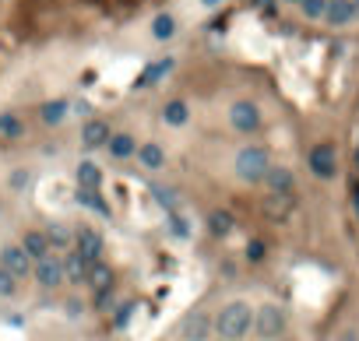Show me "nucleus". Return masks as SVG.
Here are the masks:
<instances>
[{"label": "nucleus", "instance_id": "1", "mask_svg": "<svg viewBox=\"0 0 359 341\" xmlns=\"http://www.w3.org/2000/svg\"><path fill=\"white\" fill-rule=\"evenodd\" d=\"M250 327H254V309H250V302H243V299L226 302V306L219 309V317L212 320V331H215L222 341H239L243 334H250Z\"/></svg>", "mask_w": 359, "mask_h": 341}, {"label": "nucleus", "instance_id": "2", "mask_svg": "<svg viewBox=\"0 0 359 341\" xmlns=\"http://www.w3.org/2000/svg\"><path fill=\"white\" fill-rule=\"evenodd\" d=\"M268 166H272V155H268L264 144H243L236 151V159H232V173L243 183H261Z\"/></svg>", "mask_w": 359, "mask_h": 341}, {"label": "nucleus", "instance_id": "3", "mask_svg": "<svg viewBox=\"0 0 359 341\" xmlns=\"http://www.w3.org/2000/svg\"><path fill=\"white\" fill-rule=\"evenodd\" d=\"M229 127L236 131V134H257L261 127H264V113H261V106L257 102H250V99H236L232 106H229Z\"/></svg>", "mask_w": 359, "mask_h": 341}, {"label": "nucleus", "instance_id": "4", "mask_svg": "<svg viewBox=\"0 0 359 341\" xmlns=\"http://www.w3.org/2000/svg\"><path fill=\"white\" fill-rule=\"evenodd\" d=\"M254 331L264 341H275L285 334V309L275 302H264L261 309H254Z\"/></svg>", "mask_w": 359, "mask_h": 341}, {"label": "nucleus", "instance_id": "5", "mask_svg": "<svg viewBox=\"0 0 359 341\" xmlns=\"http://www.w3.org/2000/svg\"><path fill=\"white\" fill-rule=\"evenodd\" d=\"M307 166H310V173L317 179H335L338 176V151H335V144H327V141L314 144L307 151Z\"/></svg>", "mask_w": 359, "mask_h": 341}, {"label": "nucleus", "instance_id": "6", "mask_svg": "<svg viewBox=\"0 0 359 341\" xmlns=\"http://www.w3.org/2000/svg\"><path fill=\"white\" fill-rule=\"evenodd\" d=\"M32 278H36V285L46 289V292L64 285V261L56 257V250H50L46 257L32 261Z\"/></svg>", "mask_w": 359, "mask_h": 341}, {"label": "nucleus", "instance_id": "7", "mask_svg": "<svg viewBox=\"0 0 359 341\" xmlns=\"http://www.w3.org/2000/svg\"><path fill=\"white\" fill-rule=\"evenodd\" d=\"M74 250L92 264V261H102V250H106V239H102V232L99 229H92V226H78L74 229Z\"/></svg>", "mask_w": 359, "mask_h": 341}, {"label": "nucleus", "instance_id": "8", "mask_svg": "<svg viewBox=\"0 0 359 341\" xmlns=\"http://www.w3.org/2000/svg\"><path fill=\"white\" fill-rule=\"evenodd\" d=\"M0 267L11 271L18 282L21 278H32V257H28L18 243H8V246H0Z\"/></svg>", "mask_w": 359, "mask_h": 341}, {"label": "nucleus", "instance_id": "9", "mask_svg": "<svg viewBox=\"0 0 359 341\" xmlns=\"http://www.w3.org/2000/svg\"><path fill=\"white\" fill-rule=\"evenodd\" d=\"M109 123L102 120V116H88L85 123H81V148L85 151H99V148H106V141H109Z\"/></svg>", "mask_w": 359, "mask_h": 341}, {"label": "nucleus", "instance_id": "10", "mask_svg": "<svg viewBox=\"0 0 359 341\" xmlns=\"http://www.w3.org/2000/svg\"><path fill=\"white\" fill-rule=\"evenodd\" d=\"M208 334H212V317H208L204 309H194V314H187L184 324H180V338L184 341H208Z\"/></svg>", "mask_w": 359, "mask_h": 341}, {"label": "nucleus", "instance_id": "11", "mask_svg": "<svg viewBox=\"0 0 359 341\" xmlns=\"http://www.w3.org/2000/svg\"><path fill=\"white\" fill-rule=\"evenodd\" d=\"M324 21H327V25H335V28H345V25L359 21V8H356V0H327V8H324Z\"/></svg>", "mask_w": 359, "mask_h": 341}, {"label": "nucleus", "instance_id": "12", "mask_svg": "<svg viewBox=\"0 0 359 341\" xmlns=\"http://www.w3.org/2000/svg\"><path fill=\"white\" fill-rule=\"evenodd\" d=\"M173 71H176V56H162V60H152V64H148V67L141 71V78L134 81V88H141V91H144V88H155V85H159L162 78H169Z\"/></svg>", "mask_w": 359, "mask_h": 341}, {"label": "nucleus", "instance_id": "13", "mask_svg": "<svg viewBox=\"0 0 359 341\" xmlns=\"http://www.w3.org/2000/svg\"><path fill=\"white\" fill-rule=\"evenodd\" d=\"M134 159H138L141 169L159 173V169H166V148H162L159 141H141V144L134 148Z\"/></svg>", "mask_w": 359, "mask_h": 341}, {"label": "nucleus", "instance_id": "14", "mask_svg": "<svg viewBox=\"0 0 359 341\" xmlns=\"http://www.w3.org/2000/svg\"><path fill=\"white\" fill-rule=\"evenodd\" d=\"M159 120L166 123V127H187L191 123V102L187 99H166L162 109H159Z\"/></svg>", "mask_w": 359, "mask_h": 341}, {"label": "nucleus", "instance_id": "15", "mask_svg": "<svg viewBox=\"0 0 359 341\" xmlns=\"http://www.w3.org/2000/svg\"><path fill=\"white\" fill-rule=\"evenodd\" d=\"M261 183L268 187V194H292L296 190V176L285 166H268V173H264Z\"/></svg>", "mask_w": 359, "mask_h": 341}, {"label": "nucleus", "instance_id": "16", "mask_svg": "<svg viewBox=\"0 0 359 341\" xmlns=\"http://www.w3.org/2000/svg\"><path fill=\"white\" fill-rule=\"evenodd\" d=\"M74 201H78L81 208H88L92 214H99V219H113V208H109V201L102 197V190H92V187H78V190H74Z\"/></svg>", "mask_w": 359, "mask_h": 341}, {"label": "nucleus", "instance_id": "17", "mask_svg": "<svg viewBox=\"0 0 359 341\" xmlns=\"http://www.w3.org/2000/svg\"><path fill=\"white\" fill-rule=\"evenodd\" d=\"M67 116H71V102L67 99H46L39 106V123H43V127H60Z\"/></svg>", "mask_w": 359, "mask_h": 341}, {"label": "nucleus", "instance_id": "18", "mask_svg": "<svg viewBox=\"0 0 359 341\" xmlns=\"http://www.w3.org/2000/svg\"><path fill=\"white\" fill-rule=\"evenodd\" d=\"M292 208H296L292 194H268V197H264V214H268L272 222H285L289 214H292Z\"/></svg>", "mask_w": 359, "mask_h": 341}, {"label": "nucleus", "instance_id": "19", "mask_svg": "<svg viewBox=\"0 0 359 341\" xmlns=\"http://www.w3.org/2000/svg\"><path fill=\"white\" fill-rule=\"evenodd\" d=\"M134 148H138V141L127 134V131H113L109 134V141H106V151H109V159H134Z\"/></svg>", "mask_w": 359, "mask_h": 341}, {"label": "nucleus", "instance_id": "20", "mask_svg": "<svg viewBox=\"0 0 359 341\" xmlns=\"http://www.w3.org/2000/svg\"><path fill=\"white\" fill-rule=\"evenodd\" d=\"M113 278L116 274H113V267L106 261H92V264H88V274H85V285L102 292V289H113Z\"/></svg>", "mask_w": 359, "mask_h": 341}, {"label": "nucleus", "instance_id": "21", "mask_svg": "<svg viewBox=\"0 0 359 341\" xmlns=\"http://www.w3.org/2000/svg\"><path fill=\"white\" fill-rule=\"evenodd\" d=\"M208 232H212L215 239H226V236H232V229H236V219H232V211H226V208H215V211H208Z\"/></svg>", "mask_w": 359, "mask_h": 341}, {"label": "nucleus", "instance_id": "22", "mask_svg": "<svg viewBox=\"0 0 359 341\" xmlns=\"http://www.w3.org/2000/svg\"><path fill=\"white\" fill-rule=\"evenodd\" d=\"M64 282H71V285H85V274H88V261L78 254V250H67L64 257Z\"/></svg>", "mask_w": 359, "mask_h": 341}, {"label": "nucleus", "instance_id": "23", "mask_svg": "<svg viewBox=\"0 0 359 341\" xmlns=\"http://www.w3.org/2000/svg\"><path fill=\"white\" fill-rule=\"evenodd\" d=\"M18 246H21V250L32 257V261H39V257L50 254V243H46V232H43V229H25Z\"/></svg>", "mask_w": 359, "mask_h": 341}, {"label": "nucleus", "instance_id": "24", "mask_svg": "<svg viewBox=\"0 0 359 341\" xmlns=\"http://www.w3.org/2000/svg\"><path fill=\"white\" fill-rule=\"evenodd\" d=\"M74 183H78V187L102 190V169H99V162H92V159H81V162H78V169H74Z\"/></svg>", "mask_w": 359, "mask_h": 341}, {"label": "nucleus", "instance_id": "25", "mask_svg": "<svg viewBox=\"0 0 359 341\" xmlns=\"http://www.w3.org/2000/svg\"><path fill=\"white\" fill-rule=\"evenodd\" d=\"M46 232V243H50V250H71V243H74V229L64 226V222H53L43 229Z\"/></svg>", "mask_w": 359, "mask_h": 341}, {"label": "nucleus", "instance_id": "26", "mask_svg": "<svg viewBox=\"0 0 359 341\" xmlns=\"http://www.w3.org/2000/svg\"><path fill=\"white\" fill-rule=\"evenodd\" d=\"M148 32H152L155 43H169V39H176V18H173L169 11H159V14L152 18V28H148Z\"/></svg>", "mask_w": 359, "mask_h": 341}, {"label": "nucleus", "instance_id": "27", "mask_svg": "<svg viewBox=\"0 0 359 341\" xmlns=\"http://www.w3.org/2000/svg\"><path fill=\"white\" fill-rule=\"evenodd\" d=\"M0 138H4V141H21L25 138V120L18 113L4 109V113H0Z\"/></svg>", "mask_w": 359, "mask_h": 341}, {"label": "nucleus", "instance_id": "28", "mask_svg": "<svg viewBox=\"0 0 359 341\" xmlns=\"http://www.w3.org/2000/svg\"><path fill=\"white\" fill-rule=\"evenodd\" d=\"M166 226H169V236H176V239H187L191 236V222L180 214V208L176 211H166Z\"/></svg>", "mask_w": 359, "mask_h": 341}, {"label": "nucleus", "instance_id": "29", "mask_svg": "<svg viewBox=\"0 0 359 341\" xmlns=\"http://www.w3.org/2000/svg\"><path fill=\"white\" fill-rule=\"evenodd\" d=\"M299 4V14L310 18V21H320L324 18V8H327V0H296Z\"/></svg>", "mask_w": 359, "mask_h": 341}, {"label": "nucleus", "instance_id": "30", "mask_svg": "<svg viewBox=\"0 0 359 341\" xmlns=\"http://www.w3.org/2000/svg\"><path fill=\"white\" fill-rule=\"evenodd\" d=\"M8 187H11V190H28V187H32V169H25V166L11 169V176H8Z\"/></svg>", "mask_w": 359, "mask_h": 341}, {"label": "nucleus", "instance_id": "31", "mask_svg": "<svg viewBox=\"0 0 359 341\" xmlns=\"http://www.w3.org/2000/svg\"><path fill=\"white\" fill-rule=\"evenodd\" d=\"M152 197H155V204H159V208H166V211H176V208H180V201H176V190H169V187H159V183L152 187Z\"/></svg>", "mask_w": 359, "mask_h": 341}, {"label": "nucleus", "instance_id": "32", "mask_svg": "<svg viewBox=\"0 0 359 341\" xmlns=\"http://www.w3.org/2000/svg\"><path fill=\"white\" fill-rule=\"evenodd\" d=\"M14 296H18V278L0 267V299H14Z\"/></svg>", "mask_w": 359, "mask_h": 341}, {"label": "nucleus", "instance_id": "33", "mask_svg": "<svg viewBox=\"0 0 359 341\" xmlns=\"http://www.w3.org/2000/svg\"><path fill=\"white\" fill-rule=\"evenodd\" d=\"M243 254H247V261H250V264H261V261H264V254H268V246H264V239H250Z\"/></svg>", "mask_w": 359, "mask_h": 341}, {"label": "nucleus", "instance_id": "34", "mask_svg": "<svg viewBox=\"0 0 359 341\" xmlns=\"http://www.w3.org/2000/svg\"><path fill=\"white\" fill-rule=\"evenodd\" d=\"M96 309L109 314V309H113V289H102V292H96Z\"/></svg>", "mask_w": 359, "mask_h": 341}, {"label": "nucleus", "instance_id": "35", "mask_svg": "<svg viewBox=\"0 0 359 341\" xmlns=\"http://www.w3.org/2000/svg\"><path fill=\"white\" fill-rule=\"evenodd\" d=\"M64 306H67V317H71V320H78V317H81V314H85V306H81V302H78V299H67V302H64Z\"/></svg>", "mask_w": 359, "mask_h": 341}, {"label": "nucleus", "instance_id": "36", "mask_svg": "<svg viewBox=\"0 0 359 341\" xmlns=\"http://www.w3.org/2000/svg\"><path fill=\"white\" fill-rule=\"evenodd\" d=\"M131 309H134L131 302H124V306H120V309H116V327H124V324H127V317H131Z\"/></svg>", "mask_w": 359, "mask_h": 341}, {"label": "nucleus", "instance_id": "37", "mask_svg": "<svg viewBox=\"0 0 359 341\" xmlns=\"http://www.w3.org/2000/svg\"><path fill=\"white\" fill-rule=\"evenodd\" d=\"M222 4H226V0H201V8H204V11H219Z\"/></svg>", "mask_w": 359, "mask_h": 341}, {"label": "nucleus", "instance_id": "38", "mask_svg": "<svg viewBox=\"0 0 359 341\" xmlns=\"http://www.w3.org/2000/svg\"><path fill=\"white\" fill-rule=\"evenodd\" d=\"M250 4H254V8H261V11H272L275 0H250Z\"/></svg>", "mask_w": 359, "mask_h": 341}, {"label": "nucleus", "instance_id": "39", "mask_svg": "<svg viewBox=\"0 0 359 341\" xmlns=\"http://www.w3.org/2000/svg\"><path fill=\"white\" fill-rule=\"evenodd\" d=\"M335 341H359V334H356V331H345V334H338Z\"/></svg>", "mask_w": 359, "mask_h": 341}, {"label": "nucleus", "instance_id": "40", "mask_svg": "<svg viewBox=\"0 0 359 341\" xmlns=\"http://www.w3.org/2000/svg\"><path fill=\"white\" fill-rule=\"evenodd\" d=\"M282 341H292V338H282Z\"/></svg>", "mask_w": 359, "mask_h": 341}, {"label": "nucleus", "instance_id": "41", "mask_svg": "<svg viewBox=\"0 0 359 341\" xmlns=\"http://www.w3.org/2000/svg\"><path fill=\"white\" fill-rule=\"evenodd\" d=\"M289 4H296V0H289Z\"/></svg>", "mask_w": 359, "mask_h": 341}]
</instances>
